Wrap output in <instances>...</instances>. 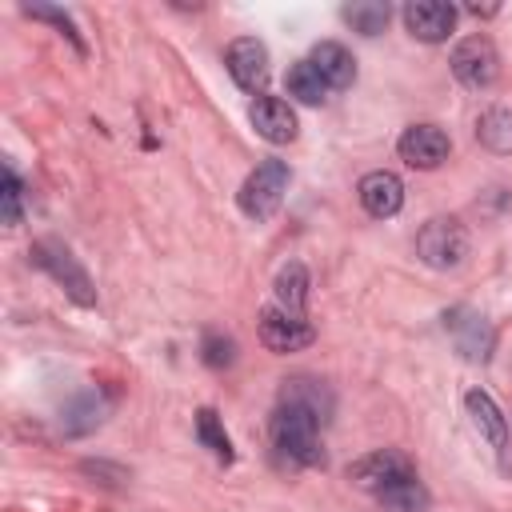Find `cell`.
I'll list each match as a JSON object with an SVG mask.
<instances>
[{"label":"cell","mask_w":512,"mask_h":512,"mask_svg":"<svg viewBox=\"0 0 512 512\" xmlns=\"http://www.w3.org/2000/svg\"><path fill=\"white\" fill-rule=\"evenodd\" d=\"M464 408H468L472 424L484 432V440H488L496 452H504V448H508V420H504V412L496 408V400H492L488 392L472 388V392L464 396Z\"/></svg>","instance_id":"5bb4252c"},{"label":"cell","mask_w":512,"mask_h":512,"mask_svg":"<svg viewBox=\"0 0 512 512\" xmlns=\"http://www.w3.org/2000/svg\"><path fill=\"white\" fill-rule=\"evenodd\" d=\"M272 448L280 460L300 464V468H316L324 464V448H320V420L308 408L296 404H280L272 416Z\"/></svg>","instance_id":"6da1fadb"},{"label":"cell","mask_w":512,"mask_h":512,"mask_svg":"<svg viewBox=\"0 0 512 512\" xmlns=\"http://www.w3.org/2000/svg\"><path fill=\"white\" fill-rule=\"evenodd\" d=\"M476 136H480L484 148L508 156L512 152V108H488L476 124Z\"/></svg>","instance_id":"d6986e66"},{"label":"cell","mask_w":512,"mask_h":512,"mask_svg":"<svg viewBox=\"0 0 512 512\" xmlns=\"http://www.w3.org/2000/svg\"><path fill=\"white\" fill-rule=\"evenodd\" d=\"M360 36H380L384 28H388V16H392V8L388 4H380V0H356V4H344V12H340Z\"/></svg>","instance_id":"44dd1931"},{"label":"cell","mask_w":512,"mask_h":512,"mask_svg":"<svg viewBox=\"0 0 512 512\" xmlns=\"http://www.w3.org/2000/svg\"><path fill=\"white\" fill-rule=\"evenodd\" d=\"M32 260H36L56 284H64V292H68L76 304H84V308L96 304V288H92L88 272L80 268V260H76L60 240H36V244H32Z\"/></svg>","instance_id":"277c9868"},{"label":"cell","mask_w":512,"mask_h":512,"mask_svg":"<svg viewBox=\"0 0 512 512\" xmlns=\"http://www.w3.org/2000/svg\"><path fill=\"white\" fill-rule=\"evenodd\" d=\"M448 136L436 128V124H412V128H404V136L396 140V152H400V160L408 164V168H420V172H428V168H440L444 160H448Z\"/></svg>","instance_id":"ba28073f"},{"label":"cell","mask_w":512,"mask_h":512,"mask_svg":"<svg viewBox=\"0 0 512 512\" xmlns=\"http://www.w3.org/2000/svg\"><path fill=\"white\" fill-rule=\"evenodd\" d=\"M404 24H408V32H412L416 40L440 44V40H448V32L456 28V8L444 4V0H416V4L404 8Z\"/></svg>","instance_id":"8fae6325"},{"label":"cell","mask_w":512,"mask_h":512,"mask_svg":"<svg viewBox=\"0 0 512 512\" xmlns=\"http://www.w3.org/2000/svg\"><path fill=\"white\" fill-rule=\"evenodd\" d=\"M280 404L308 408V412H312L320 424H328V416H332V392H328L320 380H308V376L284 380V388H280Z\"/></svg>","instance_id":"2e32d148"},{"label":"cell","mask_w":512,"mask_h":512,"mask_svg":"<svg viewBox=\"0 0 512 512\" xmlns=\"http://www.w3.org/2000/svg\"><path fill=\"white\" fill-rule=\"evenodd\" d=\"M360 204H364V212L368 216H376V220H388V216H396L400 208H404V184H400V176L396 172H368L364 180H360Z\"/></svg>","instance_id":"4fadbf2b"},{"label":"cell","mask_w":512,"mask_h":512,"mask_svg":"<svg viewBox=\"0 0 512 512\" xmlns=\"http://www.w3.org/2000/svg\"><path fill=\"white\" fill-rule=\"evenodd\" d=\"M416 252H420V260L428 268H456L468 256V232L452 216H432L416 232Z\"/></svg>","instance_id":"3957f363"},{"label":"cell","mask_w":512,"mask_h":512,"mask_svg":"<svg viewBox=\"0 0 512 512\" xmlns=\"http://www.w3.org/2000/svg\"><path fill=\"white\" fill-rule=\"evenodd\" d=\"M284 192H288V164L272 156V160H260L244 176V184L236 192V204L248 220H268V216H276Z\"/></svg>","instance_id":"7a4b0ae2"},{"label":"cell","mask_w":512,"mask_h":512,"mask_svg":"<svg viewBox=\"0 0 512 512\" xmlns=\"http://www.w3.org/2000/svg\"><path fill=\"white\" fill-rule=\"evenodd\" d=\"M288 96H296L300 104H320L328 96V84H324V76L316 72L312 60H296L288 68Z\"/></svg>","instance_id":"ffe728a7"},{"label":"cell","mask_w":512,"mask_h":512,"mask_svg":"<svg viewBox=\"0 0 512 512\" xmlns=\"http://www.w3.org/2000/svg\"><path fill=\"white\" fill-rule=\"evenodd\" d=\"M100 420H104V400H100L96 392H84V396L64 412L60 428H64L68 436H80V432H92Z\"/></svg>","instance_id":"603a6c76"},{"label":"cell","mask_w":512,"mask_h":512,"mask_svg":"<svg viewBox=\"0 0 512 512\" xmlns=\"http://www.w3.org/2000/svg\"><path fill=\"white\" fill-rule=\"evenodd\" d=\"M316 340V328L308 324V316H288L276 304L260 312V344L268 352H300Z\"/></svg>","instance_id":"52a82bcc"},{"label":"cell","mask_w":512,"mask_h":512,"mask_svg":"<svg viewBox=\"0 0 512 512\" xmlns=\"http://www.w3.org/2000/svg\"><path fill=\"white\" fill-rule=\"evenodd\" d=\"M452 76H456L464 88H472V92L488 88V84L500 76L496 44H492L488 36H464V40L452 48Z\"/></svg>","instance_id":"5b68a950"},{"label":"cell","mask_w":512,"mask_h":512,"mask_svg":"<svg viewBox=\"0 0 512 512\" xmlns=\"http://www.w3.org/2000/svg\"><path fill=\"white\" fill-rule=\"evenodd\" d=\"M232 360H236V344H232V336L208 332V336H204V364H208V368H228Z\"/></svg>","instance_id":"484cf974"},{"label":"cell","mask_w":512,"mask_h":512,"mask_svg":"<svg viewBox=\"0 0 512 512\" xmlns=\"http://www.w3.org/2000/svg\"><path fill=\"white\" fill-rule=\"evenodd\" d=\"M308 60L316 64V72L324 76L328 88H348V84L356 80V60H352V52H348L344 44H336V40H320Z\"/></svg>","instance_id":"9a60e30c"},{"label":"cell","mask_w":512,"mask_h":512,"mask_svg":"<svg viewBox=\"0 0 512 512\" xmlns=\"http://www.w3.org/2000/svg\"><path fill=\"white\" fill-rule=\"evenodd\" d=\"M0 220L8 228H16L24 220V188H20V180L8 164H4V180H0Z\"/></svg>","instance_id":"cb8c5ba5"},{"label":"cell","mask_w":512,"mask_h":512,"mask_svg":"<svg viewBox=\"0 0 512 512\" xmlns=\"http://www.w3.org/2000/svg\"><path fill=\"white\" fill-rule=\"evenodd\" d=\"M408 472H416V468H412V460H408L404 452H396V448H376V452H368L364 460H356V464L348 468V476H352L360 488H368L372 496H376L384 484H392V480H400V476H408Z\"/></svg>","instance_id":"30bf717a"},{"label":"cell","mask_w":512,"mask_h":512,"mask_svg":"<svg viewBox=\"0 0 512 512\" xmlns=\"http://www.w3.org/2000/svg\"><path fill=\"white\" fill-rule=\"evenodd\" d=\"M376 500H380L384 512H428V488L420 484L416 472H408V476L384 484V488L376 492Z\"/></svg>","instance_id":"e0dca14e"},{"label":"cell","mask_w":512,"mask_h":512,"mask_svg":"<svg viewBox=\"0 0 512 512\" xmlns=\"http://www.w3.org/2000/svg\"><path fill=\"white\" fill-rule=\"evenodd\" d=\"M304 304H308V268L300 260H288L276 272V308L288 316H304Z\"/></svg>","instance_id":"ac0fdd59"},{"label":"cell","mask_w":512,"mask_h":512,"mask_svg":"<svg viewBox=\"0 0 512 512\" xmlns=\"http://www.w3.org/2000/svg\"><path fill=\"white\" fill-rule=\"evenodd\" d=\"M196 440L220 460V464H232V440H228V432H224V424H220V416L212 412V408H200L196 412Z\"/></svg>","instance_id":"7402d4cb"},{"label":"cell","mask_w":512,"mask_h":512,"mask_svg":"<svg viewBox=\"0 0 512 512\" xmlns=\"http://www.w3.org/2000/svg\"><path fill=\"white\" fill-rule=\"evenodd\" d=\"M248 120H252V128H256L268 144H288V140H296V112H292L280 96H256L252 108H248Z\"/></svg>","instance_id":"7c38bea8"},{"label":"cell","mask_w":512,"mask_h":512,"mask_svg":"<svg viewBox=\"0 0 512 512\" xmlns=\"http://www.w3.org/2000/svg\"><path fill=\"white\" fill-rule=\"evenodd\" d=\"M24 16H32V20H52L72 44H76V52H84V40H80V32H76V24H72V16L68 12H60V8H52V4H28L24 8Z\"/></svg>","instance_id":"d4e9b609"},{"label":"cell","mask_w":512,"mask_h":512,"mask_svg":"<svg viewBox=\"0 0 512 512\" xmlns=\"http://www.w3.org/2000/svg\"><path fill=\"white\" fill-rule=\"evenodd\" d=\"M224 64H228L232 80H236L244 92H264V84H268V48H264L256 36L232 40L228 52H224Z\"/></svg>","instance_id":"9c48e42d"},{"label":"cell","mask_w":512,"mask_h":512,"mask_svg":"<svg viewBox=\"0 0 512 512\" xmlns=\"http://www.w3.org/2000/svg\"><path fill=\"white\" fill-rule=\"evenodd\" d=\"M444 328L452 332L456 352H460L464 360H472V364H484V360L492 356V348H496L492 324H488L480 312H472V308H452V312H444Z\"/></svg>","instance_id":"8992f818"}]
</instances>
